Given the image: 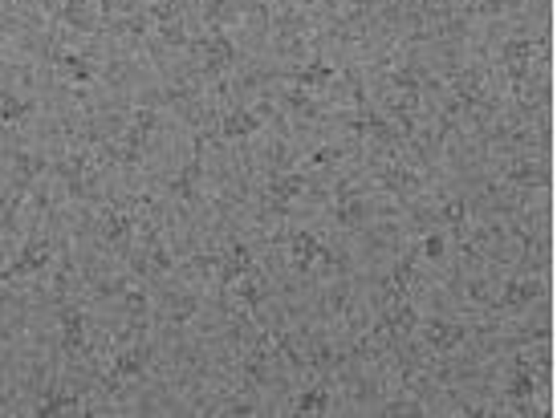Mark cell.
I'll use <instances>...</instances> for the list:
<instances>
[{
  "mask_svg": "<svg viewBox=\"0 0 557 418\" xmlns=\"http://www.w3.org/2000/svg\"><path fill=\"white\" fill-rule=\"evenodd\" d=\"M45 260H49V248H45V244H29V248L17 256V264H13V268H4V280L25 276V273H41V268H45Z\"/></svg>",
  "mask_w": 557,
  "mask_h": 418,
  "instance_id": "6da1fadb",
  "label": "cell"
},
{
  "mask_svg": "<svg viewBox=\"0 0 557 418\" xmlns=\"http://www.w3.org/2000/svg\"><path fill=\"white\" fill-rule=\"evenodd\" d=\"M427 341L440 350V354H447V350H456L459 345V338H464V329H456V325H447V321H427Z\"/></svg>",
  "mask_w": 557,
  "mask_h": 418,
  "instance_id": "7a4b0ae2",
  "label": "cell"
},
{
  "mask_svg": "<svg viewBox=\"0 0 557 418\" xmlns=\"http://www.w3.org/2000/svg\"><path fill=\"white\" fill-rule=\"evenodd\" d=\"M533 297H541V285H537V280H508V285H505V297H500V305H505V309H521V305H529Z\"/></svg>",
  "mask_w": 557,
  "mask_h": 418,
  "instance_id": "3957f363",
  "label": "cell"
},
{
  "mask_svg": "<svg viewBox=\"0 0 557 418\" xmlns=\"http://www.w3.org/2000/svg\"><path fill=\"white\" fill-rule=\"evenodd\" d=\"M252 130H261V118L252 110H232L228 118H224V134H228V138H245Z\"/></svg>",
  "mask_w": 557,
  "mask_h": 418,
  "instance_id": "277c9868",
  "label": "cell"
},
{
  "mask_svg": "<svg viewBox=\"0 0 557 418\" xmlns=\"http://www.w3.org/2000/svg\"><path fill=\"white\" fill-rule=\"evenodd\" d=\"M329 78H334V69H329V65H322V61H313L310 69H301V73H297V81H301V85H326Z\"/></svg>",
  "mask_w": 557,
  "mask_h": 418,
  "instance_id": "5b68a950",
  "label": "cell"
},
{
  "mask_svg": "<svg viewBox=\"0 0 557 418\" xmlns=\"http://www.w3.org/2000/svg\"><path fill=\"white\" fill-rule=\"evenodd\" d=\"M508 394L529 398V394H533V374H529V370H517V374H512V382H508Z\"/></svg>",
  "mask_w": 557,
  "mask_h": 418,
  "instance_id": "8992f818",
  "label": "cell"
},
{
  "mask_svg": "<svg viewBox=\"0 0 557 418\" xmlns=\"http://www.w3.org/2000/svg\"><path fill=\"white\" fill-rule=\"evenodd\" d=\"M326 402H329L326 390H313V394H305V398H297V410H322Z\"/></svg>",
  "mask_w": 557,
  "mask_h": 418,
  "instance_id": "52a82bcc",
  "label": "cell"
},
{
  "mask_svg": "<svg viewBox=\"0 0 557 418\" xmlns=\"http://www.w3.org/2000/svg\"><path fill=\"white\" fill-rule=\"evenodd\" d=\"M419 252H423L427 260H440V256H443V240H440V236H427V240H423V248H419Z\"/></svg>",
  "mask_w": 557,
  "mask_h": 418,
  "instance_id": "ba28073f",
  "label": "cell"
}]
</instances>
